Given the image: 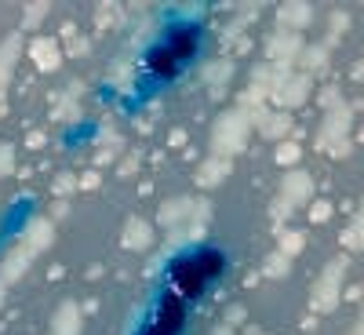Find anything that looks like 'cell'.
<instances>
[{"label": "cell", "mask_w": 364, "mask_h": 335, "mask_svg": "<svg viewBox=\"0 0 364 335\" xmlns=\"http://www.w3.org/2000/svg\"><path fill=\"white\" fill-rule=\"evenodd\" d=\"M175 63L186 70L193 58L200 55V48H204V26L200 22H190V18H178V22H171L164 33H161V41H157Z\"/></svg>", "instance_id": "obj_3"}, {"label": "cell", "mask_w": 364, "mask_h": 335, "mask_svg": "<svg viewBox=\"0 0 364 335\" xmlns=\"http://www.w3.org/2000/svg\"><path fill=\"white\" fill-rule=\"evenodd\" d=\"M226 252L215 245H197L168 259L164 266V288L178 295L182 302H197L208 295L211 285H219L226 277Z\"/></svg>", "instance_id": "obj_1"}, {"label": "cell", "mask_w": 364, "mask_h": 335, "mask_svg": "<svg viewBox=\"0 0 364 335\" xmlns=\"http://www.w3.org/2000/svg\"><path fill=\"white\" fill-rule=\"evenodd\" d=\"M186 324H190V302H182L178 295L161 288L157 299L149 302L142 324L135 328V335H182Z\"/></svg>", "instance_id": "obj_2"}, {"label": "cell", "mask_w": 364, "mask_h": 335, "mask_svg": "<svg viewBox=\"0 0 364 335\" xmlns=\"http://www.w3.org/2000/svg\"><path fill=\"white\" fill-rule=\"evenodd\" d=\"M142 73L149 77V80H157V84H168V80H175L178 73H182V66L175 63V58L161 48V44H154L146 51V58H142Z\"/></svg>", "instance_id": "obj_4"}]
</instances>
